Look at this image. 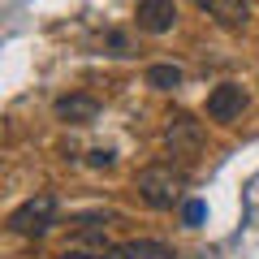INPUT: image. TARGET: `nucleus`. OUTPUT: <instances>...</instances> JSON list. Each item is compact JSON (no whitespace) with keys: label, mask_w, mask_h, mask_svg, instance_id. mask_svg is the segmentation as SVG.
Listing matches in <instances>:
<instances>
[{"label":"nucleus","mask_w":259,"mask_h":259,"mask_svg":"<svg viewBox=\"0 0 259 259\" xmlns=\"http://www.w3.org/2000/svg\"><path fill=\"white\" fill-rule=\"evenodd\" d=\"M52 112L65 125H91V121L100 117V100H95V95H82V91H69V95H61V100L52 104Z\"/></svg>","instance_id":"5"},{"label":"nucleus","mask_w":259,"mask_h":259,"mask_svg":"<svg viewBox=\"0 0 259 259\" xmlns=\"http://www.w3.org/2000/svg\"><path fill=\"white\" fill-rule=\"evenodd\" d=\"M108 44H112V56H125V35H117V30H112Z\"/></svg>","instance_id":"12"},{"label":"nucleus","mask_w":259,"mask_h":259,"mask_svg":"<svg viewBox=\"0 0 259 259\" xmlns=\"http://www.w3.org/2000/svg\"><path fill=\"white\" fill-rule=\"evenodd\" d=\"M134 190H139V199H143L147 207L168 212V207L182 199V190H186V173L173 164V160H156V164H143V168H139Z\"/></svg>","instance_id":"1"},{"label":"nucleus","mask_w":259,"mask_h":259,"mask_svg":"<svg viewBox=\"0 0 259 259\" xmlns=\"http://www.w3.org/2000/svg\"><path fill=\"white\" fill-rule=\"evenodd\" d=\"M112 160H117V156H112L108 147H95V151H87V164H91V168H112Z\"/></svg>","instance_id":"11"},{"label":"nucleus","mask_w":259,"mask_h":259,"mask_svg":"<svg viewBox=\"0 0 259 259\" xmlns=\"http://www.w3.org/2000/svg\"><path fill=\"white\" fill-rule=\"evenodd\" d=\"M242 108H246V91H242V82L212 87V95H207V117H212V121H233V117H242Z\"/></svg>","instance_id":"6"},{"label":"nucleus","mask_w":259,"mask_h":259,"mask_svg":"<svg viewBox=\"0 0 259 259\" xmlns=\"http://www.w3.org/2000/svg\"><path fill=\"white\" fill-rule=\"evenodd\" d=\"M143 78H147V87H156V91H177V87H182V69H177V65H151Z\"/></svg>","instance_id":"8"},{"label":"nucleus","mask_w":259,"mask_h":259,"mask_svg":"<svg viewBox=\"0 0 259 259\" xmlns=\"http://www.w3.org/2000/svg\"><path fill=\"white\" fill-rule=\"evenodd\" d=\"M52 225H56V199L52 194H35V199H26L22 207L9 212V229L18 238H44Z\"/></svg>","instance_id":"2"},{"label":"nucleus","mask_w":259,"mask_h":259,"mask_svg":"<svg viewBox=\"0 0 259 259\" xmlns=\"http://www.w3.org/2000/svg\"><path fill=\"white\" fill-rule=\"evenodd\" d=\"M134 22H139V30H147V35H168V30L177 26V5L173 0H139Z\"/></svg>","instance_id":"4"},{"label":"nucleus","mask_w":259,"mask_h":259,"mask_svg":"<svg viewBox=\"0 0 259 259\" xmlns=\"http://www.w3.org/2000/svg\"><path fill=\"white\" fill-rule=\"evenodd\" d=\"M61 259H91V255H82V250H65Z\"/></svg>","instance_id":"14"},{"label":"nucleus","mask_w":259,"mask_h":259,"mask_svg":"<svg viewBox=\"0 0 259 259\" xmlns=\"http://www.w3.org/2000/svg\"><path fill=\"white\" fill-rule=\"evenodd\" d=\"M194 5H199L212 22H221V26H229V30H242V26H246V18H250V5H246V0H194Z\"/></svg>","instance_id":"7"},{"label":"nucleus","mask_w":259,"mask_h":259,"mask_svg":"<svg viewBox=\"0 0 259 259\" xmlns=\"http://www.w3.org/2000/svg\"><path fill=\"white\" fill-rule=\"evenodd\" d=\"M95 259H134V255H130V246H121V250H104V255H95Z\"/></svg>","instance_id":"13"},{"label":"nucleus","mask_w":259,"mask_h":259,"mask_svg":"<svg viewBox=\"0 0 259 259\" xmlns=\"http://www.w3.org/2000/svg\"><path fill=\"white\" fill-rule=\"evenodd\" d=\"M130 255H134V259H177L173 246H164V242H151V238L130 242Z\"/></svg>","instance_id":"9"},{"label":"nucleus","mask_w":259,"mask_h":259,"mask_svg":"<svg viewBox=\"0 0 259 259\" xmlns=\"http://www.w3.org/2000/svg\"><path fill=\"white\" fill-rule=\"evenodd\" d=\"M182 221L190 225V229H199V225L207 221V203H199V199H190V203L182 207Z\"/></svg>","instance_id":"10"},{"label":"nucleus","mask_w":259,"mask_h":259,"mask_svg":"<svg viewBox=\"0 0 259 259\" xmlns=\"http://www.w3.org/2000/svg\"><path fill=\"white\" fill-rule=\"evenodd\" d=\"M164 147H168V156H177V160L199 156V147H203V125H199L190 112L168 117V125H164Z\"/></svg>","instance_id":"3"}]
</instances>
